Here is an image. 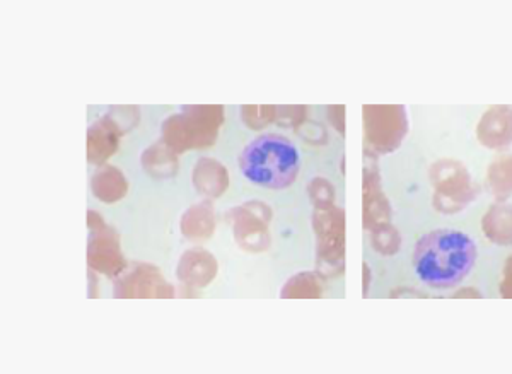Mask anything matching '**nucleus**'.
<instances>
[{
  "mask_svg": "<svg viewBox=\"0 0 512 374\" xmlns=\"http://www.w3.org/2000/svg\"><path fill=\"white\" fill-rule=\"evenodd\" d=\"M475 260L477 246L468 234L456 229H436L415 245V272L432 289L458 286L472 272Z\"/></svg>",
  "mask_w": 512,
  "mask_h": 374,
  "instance_id": "obj_1",
  "label": "nucleus"
},
{
  "mask_svg": "<svg viewBox=\"0 0 512 374\" xmlns=\"http://www.w3.org/2000/svg\"><path fill=\"white\" fill-rule=\"evenodd\" d=\"M243 175L260 187H291L299 171V151L284 135H258L239 158Z\"/></svg>",
  "mask_w": 512,
  "mask_h": 374,
  "instance_id": "obj_2",
  "label": "nucleus"
}]
</instances>
